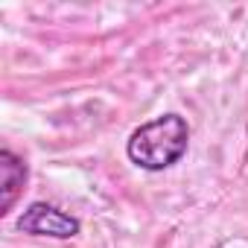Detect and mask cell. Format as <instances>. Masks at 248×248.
<instances>
[{
  "mask_svg": "<svg viewBox=\"0 0 248 248\" xmlns=\"http://www.w3.org/2000/svg\"><path fill=\"white\" fill-rule=\"evenodd\" d=\"M27 184V164L12 149L0 152V216H9Z\"/></svg>",
  "mask_w": 248,
  "mask_h": 248,
  "instance_id": "3957f363",
  "label": "cell"
},
{
  "mask_svg": "<svg viewBox=\"0 0 248 248\" xmlns=\"http://www.w3.org/2000/svg\"><path fill=\"white\" fill-rule=\"evenodd\" d=\"M18 231L32 233V236H50V239H73L82 225L76 216L64 213L56 204L47 202H32L21 216H18Z\"/></svg>",
  "mask_w": 248,
  "mask_h": 248,
  "instance_id": "7a4b0ae2",
  "label": "cell"
},
{
  "mask_svg": "<svg viewBox=\"0 0 248 248\" xmlns=\"http://www.w3.org/2000/svg\"><path fill=\"white\" fill-rule=\"evenodd\" d=\"M187 143H190L187 120L181 114H164L132 132V138L126 143V155L140 170L161 172L184 158Z\"/></svg>",
  "mask_w": 248,
  "mask_h": 248,
  "instance_id": "6da1fadb",
  "label": "cell"
}]
</instances>
